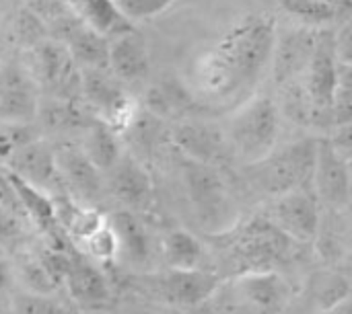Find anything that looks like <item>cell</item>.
Wrapping results in <instances>:
<instances>
[{"label": "cell", "instance_id": "obj_5", "mask_svg": "<svg viewBox=\"0 0 352 314\" xmlns=\"http://www.w3.org/2000/svg\"><path fill=\"white\" fill-rule=\"evenodd\" d=\"M184 183L198 218L202 220V226L206 224L208 232L223 234L235 228L237 216L231 206L229 187L214 165L188 160L184 169Z\"/></svg>", "mask_w": 352, "mask_h": 314}, {"label": "cell", "instance_id": "obj_3", "mask_svg": "<svg viewBox=\"0 0 352 314\" xmlns=\"http://www.w3.org/2000/svg\"><path fill=\"white\" fill-rule=\"evenodd\" d=\"M214 47L225 56L248 86L260 78L274 58L276 19L264 14L245 16L227 29Z\"/></svg>", "mask_w": 352, "mask_h": 314}, {"label": "cell", "instance_id": "obj_12", "mask_svg": "<svg viewBox=\"0 0 352 314\" xmlns=\"http://www.w3.org/2000/svg\"><path fill=\"white\" fill-rule=\"evenodd\" d=\"M82 93L97 117L109 123L116 132L128 128L134 119L132 99L116 84L109 70L82 68Z\"/></svg>", "mask_w": 352, "mask_h": 314}, {"label": "cell", "instance_id": "obj_32", "mask_svg": "<svg viewBox=\"0 0 352 314\" xmlns=\"http://www.w3.org/2000/svg\"><path fill=\"white\" fill-rule=\"evenodd\" d=\"M287 10L309 25H324L336 19L338 10L330 0H283Z\"/></svg>", "mask_w": 352, "mask_h": 314}, {"label": "cell", "instance_id": "obj_10", "mask_svg": "<svg viewBox=\"0 0 352 314\" xmlns=\"http://www.w3.org/2000/svg\"><path fill=\"white\" fill-rule=\"evenodd\" d=\"M338 47H336V37L332 33H320L316 51L303 72V88L318 113L330 115L334 109V97L338 90Z\"/></svg>", "mask_w": 352, "mask_h": 314}, {"label": "cell", "instance_id": "obj_4", "mask_svg": "<svg viewBox=\"0 0 352 314\" xmlns=\"http://www.w3.org/2000/svg\"><path fill=\"white\" fill-rule=\"evenodd\" d=\"M280 113L274 99L260 95L250 99L233 115L227 140L233 154L248 167L266 158L278 142Z\"/></svg>", "mask_w": 352, "mask_h": 314}, {"label": "cell", "instance_id": "obj_31", "mask_svg": "<svg viewBox=\"0 0 352 314\" xmlns=\"http://www.w3.org/2000/svg\"><path fill=\"white\" fill-rule=\"evenodd\" d=\"M12 313L14 314H72L70 306L54 294H33V292H16L12 296Z\"/></svg>", "mask_w": 352, "mask_h": 314}, {"label": "cell", "instance_id": "obj_26", "mask_svg": "<svg viewBox=\"0 0 352 314\" xmlns=\"http://www.w3.org/2000/svg\"><path fill=\"white\" fill-rule=\"evenodd\" d=\"M161 255L167 269H200L204 261L202 243L188 230H169L161 241Z\"/></svg>", "mask_w": 352, "mask_h": 314}, {"label": "cell", "instance_id": "obj_1", "mask_svg": "<svg viewBox=\"0 0 352 314\" xmlns=\"http://www.w3.org/2000/svg\"><path fill=\"white\" fill-rule=\"evenodd\" d=\"M295 290L278 271H245L223 280L206 302L212 314H285Z\"/></svg>", "mask_w": 352, "mask_h": 314}, {"label": "cell", "instance_id": "obj_23", "mask_svg": "<svg viewBox=\"0 0 352 314\" xmlns=\"http://www.w3.org/2000/svg\"><path fill=\"white\" fill-rule=\"evenodd\" d=\"M6 173H8V179H10V183H12V187L16 191V197H19L21 208H23L27 218H31L45 232L60 226L58 216H56L54 197H50L41 187L33 185L31 181H27L25 177H21L12 169H6Z\"/></svg>", "mask_w": 352, "mask_h": 314}, {"label": "cell", "instance_id": "obj_14", "mask_svg": "<svg viewBox=\"0 0 352 314\" xmlns=\"http://www.w3.org/2000/svg\"><path fill=\"white\" fill-rule=\"evenodd\" d=\"M194 88L208 99L221 101L233 97L237 90L245 88V82L235 72V68L225 60V56L212 45L200 51L190 68Z\"/></svg>", "mask_w": 352, "mask_h": 314}, {"label": "cell", "instance_id": "obj_39", "mask_svg": "<svg viewBox=\"0 0 352 314\" xmlns=\"http://www.w3.org/2000/svg\"><path fill=\"white\" fill-rule=\"evenodd\" d=\"M14 282H16V280H14L12 267H10V265L6 263V259L0 255V292H2V290H8Z\"/></svg>", "mask_w": 352, "mask_h": 314}, {"label": "cell", "instance_id": "obj_41", "mask_svg": "<svg viewBox=\"0 0 352 314\" xmlns=\"http://www.w3.org/2000/svg\"><path fill=\"white\" fill-rule=\"evenodd\" d=\"M349 249H351V255H352V226H351V234H349Z\"/></svg>", "mask_w": 352, "mask_h": 314}, {"label": "cell", "instance_id": "obj_9", "mask_svg": "<svg viewBox=\"0 0 352 314\" xmlns=\"http://www.w3.org/2000/svg\"><path fill=\"white\" fill-rule=\"evenodd\" d=\"M268 218L293 243L309 245L320 234V200L316 197L314 189L289 191L280 197H274Z\"/></svg>", "mask_w": 352, "mask_h": 314}, {"label": "cell", "instance_id": "obj_30", "mask_svg": "<svg viewBox=\"0 0 352 314\" xmlns=\"http://www.w3.org/2000/svg\"><path fill=\"white\" fill-rule=\"evenodd\" d=\"M14 280L21 284V290L33 294H54L62 284L54 278L41 257L27 259L14 271Z\"/></svg>", "mask_w": 352, "mask_h": 314}, {"label": "cell", "instance_id": "obj_13", "mask_svg": "<svg viewBox=\"0 0 352 314\" xmlns=\"http://www.w3.org/2000/svg\"><path fill=\"white\" fill-rule=\"evenodd\" d=\"M311 187L316 197L334 210H342L352 202L346 158L334 148L330 138L318 140Z\"/></svg>", "mask_w": 352, "mask_h": 314}, {"label": "cell", "instance_id": "obj_16", "mask_svg": "<svg viewBox=\"0 0 352 314\" xmlns=\"http://www.w3.org/2000/svg\"><path fill=\"white\" fill-rule=\"evenodd\" d=\"M64 288L70 300L80 309H101L111 300L107 278L93 261H87L85 257L72 255L64 278Z\"/></svg>", "mask_w": 352, "mask_h": 314}, {"label": "cell", "instance_id": "obj_20", "mask_svg": "<svg viewBox=\"0 0 352 314\" xmlns=\"http://www.w3.org/2000/svg\"><path fill=\"white\" fill-rule=\"evenodd\" d=\"M14 173L31 181L33 185L47 189L60 181L58 165H56V150H52L43 140H29L25 142L12 156L10 167Z\"/></svg>", "mask_w": 352, "mask_h": 314}, {"label": "cell", "instance_id": "obj_33", "mask_svg": "<svg viewBox=\"0 0 352 314\" xmlns=\"http://www.w3.org/2000/svg\"><path fill=\"white\" fill-rule=\"evenodd\" d=\"M82 249L97 263H111L113 259L120 257L118 237H116V232L111 230V226L107 222H105V226H101L95 234H91L82 243Z\"/></svg>", "mask_w": 352, "mask_h": 314}, {"label": "cell", "instance_id": "obj_8", "mask_svg": "<svg viewBox=\"0 0 352 314\" xmlns=\"http://www.w3.org/2000/svg\"><path fill=\"white\" fill-rule=\"evenodd\" d=\"M29 72L37 84L52 88L56 97L74 99V93L82 90V68L58 39H43L31 47Z\"/></svg>", "mask_w": 352, "mask_h": 314}, {"label": "cell", "instance_id": "obj_15", "mask_svg": "<svg viewBox=\"0 0 352 314\" xmlns=\"http://www.w3.org/2000/svg\"><path fill=\"white\" fill-rule=\"evenodd\" d=\"M58 41H62L80 68L109 70V43L111 37L87 25L82 19H66L60 25Z\"/></svg>", "mask_w": 352, "mask_h": 314}, {"label": "cell", "instance_id": "obj_37", "mask_svg": "<svg viewBox=\"0 0 352 314\" xmlns=\"http://www.w3.org/2000/svg\"><path fill=\"white\" fill-rule=\"evenodd\" d=\"M330 142L334 144V148L344 156L351 158L352 156V121L349 123H340L334 125V132L330 136Z\"/></svg>", "mask_w": 352, "mask_h": 314}, {"label": "cell", "instance_id": "obj_19", "mask_svg": "<svg viewBox=\"0 0 352 314\" xmlns=\"http://www.w3.org/2000/svg\"><path fill=\"white\" fill-rule=\"evenodd\" d=\"M227 134L206 121H184L173 130V144L188 156V160L210 162L225 150Z\"/></svg>", "mask_w": 352, "mask_h": 314}, {"label": "cell", "instance_id": "obj_40", "mask_svg": "<svg viewBox=\"0 0 352 314\" xmlns=\"http://www.w3.org/2000/svg\"><path fill=\"white\" fill-rule=\"evenodd\" d=\"M346 167H349V181H351V195H352V156L346 158Z\"/></svg>", "mask_w": 352, "mask_h": 314}, {"label": "cell", "instance_id": "obj_38", "mask_svg": "<svg viewBox=\"0 0 352 314\" xmlns=\"http://www.w3.org/2000/svg\"><path fill=\"white\" fill-rule=\"evenodd\" d=\"M113 314H177L167 306H124Z\"/></svg>", "mask_w": 352, "mask_h": 314}, {"label": "cell", "instance_id": "obj_21", "mask_svg": "<svg viewBox=\"0 0 352 314\" xmlns=\"http://www.w3.org/2000/svg\"><path fill=\"white\" fill-rule=\"evenodd\" d=\"M107 187L118 202L128 206V210L144 206L153 193L151 175L132 158H120L107 171Z\"/></svg>", "mask_w": 352, "mask_h": 314}, {"label": "cell", "instance_id": "obj_7", "mask_svg": "<svg viewBox=\"0 0 352 314\" xmlns=\"http://www.w3.org/2000/svg\"><path fill=\"white\" fill-rule=\"evenodd\" d=\"M223 278L206 269H167L161 276L151 278L148 292L155 294L163 306L171 311H196L204 309L217 292Z\"/></svg>", "mask_w": 352, "mask_h": 314}, {"label": "cell", "instance_id": "obj_11", "mask_svg": "<svg viewBox=\"0 0 352 314\" xmlns=\"http://www.w3.org/2000/svg\"><path fill=\"white\" fill-rule=\"evenodd\" d=\"M37 82L29 70L16 64H0V121L27 125L37 119Z\"/></svg>", "mask_w": 352, "mask_h": 314}, {"label": "cell", "instance_id": "obj_42", "mask_svg": "<svg viewBox=\"0 0 352 314\" xmlns=\"http://www.w3.org/2000/svg\"><path fill=\"white\" fill-rule=\"evenodd\" d=\"M0 60H2V45H0Z\"/></svg>", "mask_w": 352, "mask_h": 314}, {"label": "cell", "instance_id": "obj_28", "mask_svg": "<svg viewBox=\"0 0 352 314\" xmlns=\"http://www.w3.org/2000/svg\"><path fill=\"white\" fill-rule=\"evenodd\" d=\"M37 119H41L52 130H70V128H89L97 119H93L87 109L78 107V103L70 97H52L45 103L39 101Z\"/></svg>", "mask_w": 352, "mask_h": 314}, {"label": "cell", "instance_id": "obj_17", "mask_svg": "<svg viewBox=\"0 0 352 314\" xmlns=\"http://www.w3.org/2000/svg\"><path fill=\"white\" fill-rule=\"evenodd\" d=\"M151 70V58L144 37L136 31H124L111 37L109 43V72L120 80H140Z\"/></svg>", "mask_w": 352, "mask_h": 314}, {"label": "cell", "instance_id": "obj_6", "mask_svg": "<svg viewBox=\"0 0 352 314\" xmlns=\"http://www.w3.org/2000/svg\"><path fill=\"white\" fill-rule=\"evenodd\" d=\"M293 241L278 230L270 218H254L237 228L229 245V259L235 274L276 269L289 255Z\"/></svg>", "mask_w": 352, "mask_h": 314}, {"label": "cell", "instance_id": "obj_36", "mask_svg": "<svg viewBox=\"0 0 352 314\" xmlns=\"http://www.w3.org/2000/svg\"><path fill=\"white\" fill-rule=\"evenodd\" d=\"M21 234V220L19 214L0 206V245L12 243Z\"/></svg>", "mask_w": 352, "mask_h": 314}, {"label": "cell", "instance_id": "obj_22", "mask_svg": "<svg viewBox=\"0 0 352 314\" xmlns=\"http://www.w3.org/2000/svg\"><path fill=\"white\" fill-rule=\"evenodd\" d=\"M107 224L118 237L120 257H124L130 265H144L151 259V239L144 224L136 218V214L128 208L116 210L109 214Z\"/></svg>", "mask_w": 352, "mask_h": 314}, {"label": "cell", "instance_id": "obj_24", "mask_svg": "<svg viewBox=\"0 0 352 314\" xmlns=\"http://www.w3.org/2000/svg\"><path fill=\"white\" fill-rule=\"evenodd\" d=\"M318 37L309 31H299L274 49V74L278 80H289L305 72L316 51Z\"/></svg>", "mask_w": 352, "mask_h": 314}, {"label": "cell", "instance_id": "obj_25", "mask_svg": "<svg viewBox=\"0 0 352 314\" xmlns=\"http://www.w3.org/2000/svg\"><path fill=\"white\" fill-rule=\"evenodd\" d=\"M68 4L78 19L107 37H116L134 29L132 21H128L116 6V0H68Z\"/></svg>", "mask_w": 352, "mask_h": 314}, {"label": "cell", "instance_id": "obj_35", "mask_svg": "<svg viewBox=\"0 0 352 314\" xmlns=\"http://www.w3.org/2000/svg\"><path fill=\"white\" fill-rule=\"evenodd\" d=\"M16 31L19 35L33 47L35 43L43 41V27H41V21L33 14V12H21L19 19H16Z\"/></svg>", "mask_w": 352, "mask_h": 314}, {"label": "cell", "instance_id": "obj_2", "mask_svg": "<svg viewBox=\"0 0 352 314\" xmlns=\"http://www.w3.org/2000/svg\"><path fill=\"white\" fill-rule=\"evenodd\" d=\"M318 140L305 138L274 148L266 158L248 165L250 183L268 197H280L295 189H311Z\"/></svg>", "mask_w": 352, "mask_h": 314}, {"label": "cell", "instance_id": "obj_27", "mask_svg": "<svg viewBox=\"0 0 352 314\" xmlns=\"http://www.w3.org/2000/svg\"><path fill=\"white\" fill-rule=\"evenodd\" d=\"M80 148L85 150L89 160L101 173H107L122 158L120 142H118V132L109 123H105L103 119H97L95 123H91L87 128L85 142H82Z\"/></svg>", "mask_w": 352, "mask_h": 314}, {"label": "cell", "instance_id": "obj_29", "mask_svg": "<svg viewBox=\"0 0 352 314\" xmlns=\"http://www.w3.org/2000/svg\"><path fill=\"white\" fill-rule=\"evenodd\" d=\"M311 306L320 314L330 313L352 292V282L340 274H318L307 284Z\"/></svg>", "mask_w": 352, "mask_h": 314}, {"label": "cell", "instance_id": "obj_34", "mask_svg": "<svg viewBox=\"0 0 352 314\" xmlns=\"http://www.w3.org/2000/svg\"><path fill=\"white\" fill-rule=\"evenodd\" d=\"M175 0H116V6L128 21H140L167 10Z\"/></svg>", "mask_w": 352, "mask_h": 314}, {"label": "cell", "instance_id": "obj_18", "mask_svg": "<svg viewBox=\"0 0 352 314\" xmlns=\"http://www.w3.org/2000/svg\"><path fill=\"white\" fill-rule=\"evenodd\" d=\"M56 165L60 179L72 187V191L82 200H95L99 197L103 189L101 171L89 160L82 148L78 146H62L56 150Z\"/></svg>", "mask_w": 352, "mask_h": 314}]
</instances>
